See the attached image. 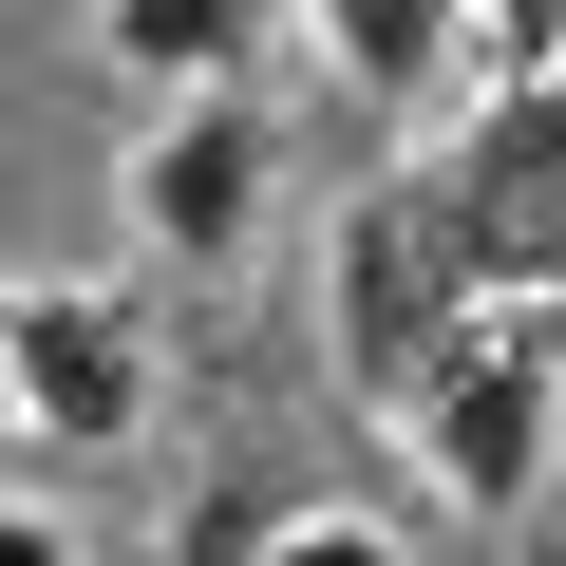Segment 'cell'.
Wrapping results in <instances>:
<instances>
[{
  "label": "cell",
  "mask_w": 566,
  "mask_h": 566,
  "mask_svg": "<svg viewBox=\"0 0 566 566\" xmlns=\"http://www.w3.org/2000/svg\"><path fill=\"white\" fill-rule=\"evenodd\" d=\"M76 39H95V76H151V95H227V76H264L283 0H76Z\"/></svg>",
  "instance_id": "cell-7"
},
{
  "label": "cell",
  "mask_w": 566,
  "mask_h": 566,
  "mask_svg": "<svg viewBox=\"0 0 566 566\" xmlns=\"http://www.w3.org/2000/svg\"><path fill=\"white\" fill-rule=\"evenodd\" d=\"M283 510H303L283 472H208V491H189V528H170V566H245V547H264Z\"/></svg>",
  "instance_id": "cell-9"
},
{
  "label": "cell",
  "mask_w": 566,
  "mask_h": 566,
  "mask_svg": "<svg viewBox=\"0 0 566 566\" xmlns=\"http://www.w3.org/2000/svg\"><path fill=\"white\" fill-rule=\"evenodd\" d=\"M0 322H20V283H0Z\"/></svg>",
  "instance_id": "cell-12"
},
{
  "label": "cell",
  "mask_w": 566,
  "mask_h": 566,
  "mask_svg": "<svg viewBox=\"0 0 566 566\" xmlns=\"http://www.w3.org/2000/svg\"><path fill=\"white\" fill-rule=\"evenodd\" d=\"M245 566H416V528H378V510H340V491H303V510H283Z\"/></svg>",
  "instance_id": "cell-8"
},
{
  "label": "cell",
  "mask_w": 566,
  "mask_h": 566,
  "mask_svg": "<svg viewBox=\"0 0 566 566\" xmlns=\"http://www.w3.org/2000/svg\"><path fill=\"white\" fill-rule=\"evenodd\" d=\"M264 208H283V114H264V76L151 95V133L114 151V227H133L151 264H245Z\"/></svg>",
  "instance_id": "cell-5"
},
{
  "label": "cell",
  "mask_w": 566,
  "mask_h": 566,
  "mask_svg": "<svg viewBox=\"0 0 566 566\" xmlns=\"http://www.w3.org/2000/svg\"><path fill=\"white\" fill-rule=\"evenodd\" d=\"M416 189H434V227H453V264L491 303L510 283H566V76H491L472 114H434Z\"/></svg>",
  "instance_id": "cell-4"
},
{
  "label": "cell",
  "mask_w": 566,
  "mask_h": 566,
  "mask_svg": "<svg viewBox=\"0 0 566 566\" xmlns=\"http://www.w3.org/2000/svg\"><path fill=\"white\" fill-rule=\"evenodd\" d=\"M397 453L453 528H528L547 472H566V283H510L472 303L416 378H397Z\"/></svg>",
  "instance_id": "cell-1"
},
{
  "label": "cell",
  "mask_w": 566,
  "mask_h": 566,
  "mask_svg": "<svg viewBox=\"0 0 566 566\" xmlns=\"http://www.w3.org/2000/svg\"><path fill=\"white\" fill-rule=\"evenodd\" d=\"M472 76H566V0H472Z\"/></svg>",
  "instance_id": "cell-10"
},
{
  "label": "cell",
  "mask_w": 566,
  "mask_h": 566,
  "mask_svg": "<svg viewBox=\"0 0 566 566\" xmlns=\"http://www.w3.org/2000/svg\"><path fill=\"white\" fill-rule=\"evenodd\" d=\"M151 416H170V340H151L133 283H20V322H0V434L57 453V472H95Z\"/></svg>",
  "instance_id": "cell-2"
},
{
  "label": "cell",
  "mask_w": 566,
  "mask_h": 566,
  "mask_svg": "<svg viewBox=\"0 0 566 566\" xmlns=\"http://www.w3.org/2000/svg\"><path fill=\"white\" fill-rule=\"evenodd\" d=\"M0 566H76V528H57L39 491H0Z\"/></svg>",
  "instance_id": "cell-11"
},
{
  "label": "cell",
  "mask_w": 566,
  "mask_h": 566,
  "mask_svg": "<svg viewBox=\"0 0 566 566\" xmlns=\"http://www.w3.org/2000/svg\"><path fill=\"white\" fill-rule=\"evenodd\" d=\"M283 39H303L359 114L434 133V114H453V76H472V0H283Z\"/></svg>",
  "instance_id": "cell-6"
},
{
  "label": "cell",
  "mask_w": 566,
  "mask_h": 566,
  "mask_svg": "<svg viewBox=\"0 0 566 566\" xmlns=\"http://www.w3.org/2000/svg\"><path fill=\"white\" fill-rule=\"evenodd\" d=\"M472 303H491V283L453 264V227H434V189H416V170H378V189L322 227V359H340V397H359V416H397V378H416Z\"/></svg>",
  "instance_id": "cell-3"
}]
</instances>
